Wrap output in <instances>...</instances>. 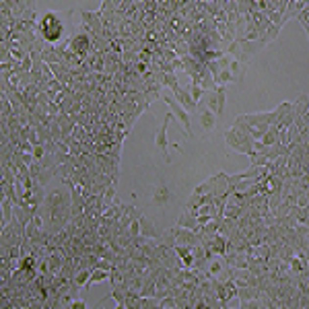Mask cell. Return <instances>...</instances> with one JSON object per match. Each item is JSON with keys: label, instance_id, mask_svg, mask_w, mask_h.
I'll return each instance as SVG.
<instances>
[{"label": "cell", "instance_id": "7", "mask_svg": "<svg viewBox=\"0 0 309 309\" xmlns=\"http://www.w3.org/2000/svg\"><path fill=\"white\" fill-rule=\"evenodd\" d=\"M173 119H175V116H173L171 109H169V112L163 116L161 124H159V128H157V134H155V146L163 153L167 163L171 161V157H169V146H171V144H169V141H167V128H169V124H171Z\"/></svg>", "mask_w": 309, "mask_h": 309}, {"label": "cell", "instance_id": "26", "mask_svg": "<svg viewBox=\"0 0 309 309\" xmlns=\"http://www.w3.org/2000/svg\"><path fill=\"white\" fill-rule=\"evenodd\" d=\"M68 307H72V309H85V307H87V303L83 301V299H72L71 305H68Z\"/></svg>", "mask_w": 309, "mask_h": 309}, {"label": "cell", "instance_id": "25", "mask_svg": "<svg viewBox=\"0 0 309 309\" xmlns=\"http://www.w3.org/2000/svg\"><path fill=\"white\" fill-rule=\"evenodd\" d=\"M190 93H192V97H194V101L198 103V101H200V99H202V95H204L206 91H204V89H202L200 85H194V83H192V85H190Z\"/></svg>", "mask_w": 309, "mask_h": 309}, {"label": "cell", "instance_id": "18", "mask_svg": "<svg viewBox=\"0 0 309 309\" xmlns=\"http://www.w3.org/2000/svg\"><path fill=\"white\" fill-rule=\"evenodd\" d=\"M200 124H202L204 130H213V128H214V124H216V114L213 112L211 107L202 109V114H200Z\"/></svg>", "mask_w": 309, "mask_h": 309}, {"label": "cell", "instance_id": "23", "mask_svg": "<svg viewBox=\"0 0 309 309\" xmlns=\"http://www.w3.org/2000/svg\"><path fill=\"white\" fill-rule=\"evenodd\" d=\"M177 85H179V81H177V74L175 72H163V87L173 89Z\"/></svg>", "mask_w": 309, "mask_h": 309}, {"label": "cell", "instance_id": "19", "mask_svg": "<svg viewBox=\"0 0 309 309\" xmlns=\"http://www.w3.org/2000/svg\"><path fill=\"white\" fill-rule=\"evenodd\" d=\"M105 281H109V270H103V268H93L91 278H89V283L85 285V288H91L95 283H105Z\"/></svg>", "mask_w": 309, "mask_h": 309}, {"label": "cell", "instance_id": "9", "mask_svg": "<svg viewBox=\"0 0 309 309\" xmlns=\"http://www.w3.org/2000/svg\"><path fill=\"white\" fill-rule=\"evenodd\" d=\"M309 112V95L301 93L295 101H293V116H295V126L303 128V118Z\"/></svg>", "mask_w": 309, "mask_h": 309}, {"label": "cell", "instance_id": "27", "mask_svg": "<svg viewBox=\"0 0 309 309\" xmlns=\"http://www.w3.org/2000/svg\"><path fill=\"white\" fill-rule=\"evenodd\" d=\"M288 2H291V0H278V13H281V15H285V11H286Z\"/></svg>", "mask_w": 309, "mask_h": 309}, {"label": "cell", "instance_id": "12", "mask_svg": "<svg viewBox=\"0 0 309 309\" xmlns=\"http://www.w3.org/2000/svg\"><path fill=\"white\" fill-rule=\"evenodd\" d=\"M171 198H173V194H171V190H169V186L159 184L155 188V192H153V204L155 206H165V204L171 202Z\"/></svg>", "mask_w": 309, "mask_h": 309}, {"label": "cell", "instance_id": "17", "mask_svg": "<svg viewBox=\"0 0 309 309\" xmlns=\"http://www.w3.org/2000/svg\"><path fill=\"white\" fill-rule=\"evenodd\" d=\"M124 211H126V204H119V202L116 200V202H112V204H109L105 211H103V216L112 218V221H118V218L124 214Z\"/></svg>", "mask_w": 309, "mask_h": 309}, {"label": "cell", "instance_id": "24", "mask_svg": "<svg viewBox=\"0 0 309 309\" xmlns=\"http://www.w3.org/2000/svg\"><path fill=\"white\" fill-rule=\"evenodd\" d=\"M103 202H105V208L112 202H116V186H109L107 190L103 192Z\"/></svg>", "mask_w": 309, "mask_h": 309}, {"label": "cell", "instance_id": "13", "mask_svg": "<svg viewBox=\"0 0 309 309\" xmlns=\"http://www.w3.org/2000/svg\"><path fill=\"white\" fill-rule=\"evenodd\" d=\"M177 227H186V229H192V231H198V233H202V227L200 223H198V216L192 213V211H184V214L177 218Z\"/></svg>", "mask_w": 309, "mask_h": 309}, {"label": "cell", "instance_id": "22", "mask_svg": "<svg viewBox=\"0 0 309 309\" xmlns=\"http://www.w3.org/2000/svg\"><path fill=\"white\" fill-rule=\"evenodd\" d=\"M126 233H128V237H130V239H136L138 235H141V218H136V221H132L130 225H128Z\"/></svg>", "mask_w": 309, "mask_h": 309}, {"label": "cell", "instance_id": "8", "mask_svg": "<svg viewBox=\"0 0 309 309\" xmlns=\"http://www.w3.org/2000/svg\"><path fill=\"white\" fill-rule=\"evenodd\" d=\"M211 93V99H208V107L213 109L216 116H223L225 114V105H227V89L225 85H216Z\"/></svg>", "mask_w": 309, "mask_h": 309}, {"label": "cell", "instance_id": "6", "mask_svg": "<svg viewBox=\"0 0 309 309\" xmlns=\"http://www.w3.org/2000/svg\"><path fill=\"white\" fill-rule=\"evenodd\" d=\"M91 46H93V35L85 33L83 29H76V31L66 39V48L71 49V52L83 56V58H87L91 54Z\"/></svg>", "mask_w": 309, "mask_h": 309}, {"label": "cell", "instance_id": "2", "mask_svg": "<svg viewBox=\"0 0 309 309\" xmlns=\"http://www.w3.org/2000/svg\"><path fill=\"white\" fill-rule=\"evenodd\" d=\"M37 33L49 46H60L66 42V23L64 17L56 11H46L37 19Z\"/></svg>", "mask_w": 309, "mask_h": 309}, {"label": "cell", "instance_id": "14", "mask_svg": "<svg viewBox=\"0 0 309 309\" xmlns=\"http://www.w3.org/2000/svg\"><path fill=\"white\" fill-rule=\"evenodd\" d=\"M141 235H144V237H148V239H161L163 231H159L157 225L151 221V218L143 214V216H141Z\"/></svg>", "mask_w": 309, "mask_h": 309}, {"label": "cell", "instance_id": "20", "mask_svg": "<svg viewBox=\"0 0 309 309\" xmlns=\"http://www.w3.org/2000/svg\"><path fill=\"white\" fill-rule=\"evenodd\" d=\"M91 272H93V268H78L72 276V283L78 286H85L89 283V278H91Z\"/></svg>", "mask_w": 309, "mask_h": 309}, {"label": "cell", "instance_id": "16", "mask_svg": "<svg viewBox=\"0 0 309 309\" xmlns=\"http://www.w3.org/2000/svg\"><path fill=\"white\" fill-rule=\"evenodd\" d=\"M229 71H231V74H233V78H235V83H241V81H243V76H245V72H247V64L239 62L237 58H233V60H231V64H229Z\"/></svg>", "mask_w": 309, "mask_h": 309}, {"label": "cell", "instance_id": "1", "mask_svg": "<svg viewBox=\"0 0 309 309\" xmlns=\"http://www.w3.org/2000/svg\"><path fill=\"white\" fill-rule=\"evenodd\" d=\"M39 213L46 218V229L52 233H58L72 221V188L62 184L46 194V200L39 208Z\"/></svg>", "mask_w": 309, "mask_h": 309}, {"label": "cell", "instance_id": "5", "mask_svg": "<svg viewBox=\"0 0 309 309\" xmlns=\"http://www.w3.org/2000/svg\"><path fill=\"white\" fill-rule=\"evenodd\" d=\"M161 99L169 105V109L173 112V116H175V119L179 124H182V128H184V134L186 136H192V118H190V112L177 101V99L173 97V93L171 95H161Z\"/></svg>", "mask_w": 309, "mask_h": 309}, {"label": "cell", "instance_id": "10", "mask_svg": "<svg viewBox=\"0 0 309 309\" xmlns=\"http://www.w3.org/2000/svg\"><path fill=\"white\" fill-rule=\"evenodd\" d=\"M171 93H173V97H175L177 101L182 103L190 114L198 109V103L194 101V97H192V93H190V89H184V87H179V85H177V87L171 89Z\"/></svg>", "mask_w": 309, "mask_h": 309}, {"label": "cell", "instance_id": "3", "mask_svg": "<svg viewBox=\"0 0 309 309\" xmlns=\"http://www.w3.org/2000/svg\"><path fill=\"white\" fill-rule=\"evenodd\" d=\"M250 17H252V21L256 23L258 31H260V39H262V42L272 44L274 39L278 37V33H281V29H283V27L274 25V23L270 21V19L266 17V13H264V11H252V13H250Z\"/></svg>", "mask_w": 309, "mask_h": 309}, {"label": "cell", "instance_id": "11", "mask_svg": "<svg viewBox=\"0 0 309 309\" xmlns=\"http://www.w3.org/2000/svg\"><path fill=\"white\" fill-rule=\"evenodd\" d=\"M245 122L250 126H264V124H276V112H264V114H243Z\"/></svg>", "mask_w": 309, "mask_h": 309}, {"label": "cell", "instance_id": "4", "mask_svg": "<svg viewBox=\"0 0 309 309\" xmlns=\"http://www.w3.org/2000/svg\"><path fill=\"white\" fill-rule=\"evenodd\" d=\"M78 17H81L78 29H83L85 33L93 35V37H103L105 25L101 21V15H99V11H78Z\"/></svg>", "mask_w": 309, "mask_h": 309}, {"label": "cell", "instance_id": "15", "mask_svg": "<svg viewBox=\"0 0 309 309\" xmlns=\"http://www.w3.org/2000/svg\"><path fill=\"white\" fill-rule=\"evenodd\" d=\"M256 297H260V288L250 285V286H239V291H237V299H239V303H243V301H252V299Z\"/></svg>", "mask_w": 309, "mask_h": 309}, {"label": "cell", "instance_id": "21", "mask_svg": "<svg viewBox=\"0 0 309 309\" xmlns=\"http://www.w3.org/2000/svg\"><path fill=\"white\" fill-rule=\"evenodd\" d=\"M227 83H235V78H233V74H231L229 68H223V71L218 72V76H216V85H227Z\"/></svg>", "mask_w": 309, "mask_h": 309}]
</instances>
